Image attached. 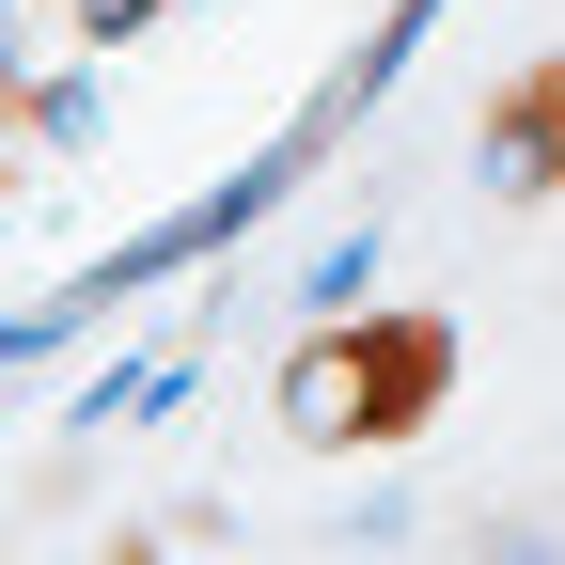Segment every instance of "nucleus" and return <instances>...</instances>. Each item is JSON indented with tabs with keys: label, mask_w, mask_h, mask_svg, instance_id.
I'll use <instances>...</instances> for the list:
<instances>
[{
	"label": "nucleus",
	"mask_w": 565,
	"mask_h": 565,
	"mask_svg": "<svg viewBox=\"0 0 565 565\" xmlns=\"http://www.w3.org/2000/svg\"><path fill=\"white\" fill-rule=\"evenodd\" d=\"M487 173H503V189H550V173H565V63H534V79L503 95V126H487Z\"/></svg>",
	"instance_id": "obj_1"
}]
</instances>
